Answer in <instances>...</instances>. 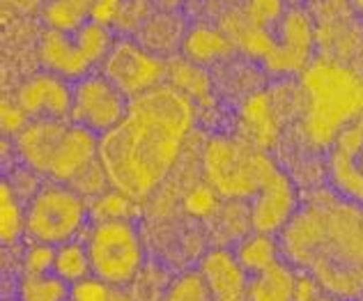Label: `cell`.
I'll use <instances>...</instances> for the list:
<instances>
[{"mask_svg": "<svg viewBox=\"0 0 363 301\" xmlns=\"http://www.w3.org/2000/svg\"><path fill=\"white\" fill-rule=\"evenodd\" d=\"M104 76L122 90L129 99L161 86L166 76V64L143 46L133 42H116L104 60Z\"/></svg>", "mask_w": 363, "mask_h": 301, "instance_id": "cell-9", "label": "cell"}, {"mask_svg": "<svg viewBox=\"0 0 363 301\" xmlns=\"http://www.w3.org/2000/svg\"><path fill=\"white\" fill-rule=\"evenodd\" d=\"M283 260L342 301L363 297V205L333 189L301 200L279 234Z\"/></svg>", "mask_w": 363, "mask_h": 301, "instance_id": "cell-2", "label": "cell"}, {"mask_svg": "<svg viewBox=\"0 0 363 301\" xmlns=\"http://www.w3.org/2000/svg\"><path fill=\"white\" fill-rule=\"evenodd\" d=\"M283 3L281 0H251L248 7V16H251V25L264 30V25L281 23L283 18Z\"/></svg>", "mask_w": 363, "mask_h": 301, "instance_id": "cell-27", "label": "cell"}, {"mask_svg": "<svg viewBox=\"0 0 363 301\" xmlns=\"http://www.w3.org/2000/svg\"><path fill=\"white\" fill-rule=\"evenodd\" d=\"M53 271L67 283H83V280L92 278V265L88 256V246L81 242H69L55 249V265Z\"/></svg>", "mask_w": 363, "mask_h": 301, "instance_id": "cell-20", "label": "cell"}, {"mask_svg": "<svg viewBox=\"0 0 363 301\" xmlns=\"http://www.w3.org/2000/svg\"><path fill=\"white\" fill-rule=\"evenodd\" d=\"M313 301H342V299H338V297H333V295H329V293H322L320 297H315Z\"/></svg>", "mask_w": 363, "mask_h": 301, "instance_id": "cell-31", "label": "cell"}, {"mask_svg": "<svg viewBox=\"0 0 363 301\" xmlns=\"http://www.w3.org/2000/svg\"><path fill=\"white\" fill-rule=\"evenodd\" d=\"M214 205H216V193L209 189V186H198V189H194L189 193V198H186V207L194 214H200V216H205L214 210Z\"/></svg>", "mask_w": 363, "mask_h": 301, "instance_id": "cell-29", "label": "cell"}, {"mask_svg": "<svg viewBox=\"0 0 363 301\" xmlns=\"http://www.w3.org/2000/svg\"><path fill=\"white\" fill-rule=\"evenodd\" d=\"M72 283L55 271L49 274H23L18 280L16 301H72Z\"/></svg>", "mask_w": 363, "mask_h": 301, "instance_id": "cell-18", "label": "cell"}, {"mask_svg": "<svg viewBox=\"0 0 363 301\" xmlns=\"http://www.w3.org/2000/svg\"><path fill=\"white\" fill-rule=\"evenodd\" d=\"M26 125H28L26 113L18 106L9 108V103L5 101L3 103V131H5V134H18V131H21Z\"/></svg>", "mask_w": 363, "mask_h": 301, "instance_id": "cell-30", "label": "cell"}, {"mask_svg": "<svg viewBox=\"0 0 363 301\" xmlns=\"http://www.w3.org/2000/svg\"><path fill=\"white\" fill-rule=\"evenodd\" d=\"M129 97L118 90L104 74H90L74 83L72 122L104 136L127 115Z\"/></svg>", "mask_w": 363, "mask_h": 301, "instance_id": "cell-8", "label": "cell"}, {"mask_svg": "<svg viewBox=\"0 0 363 301\" xmlns=\"http://www.w3.org/2000/svg\"><path fill=\"white\" fill-rule=\"evenodd\" d=\"M306 97V134L329 147L350 122L363 115V79L342 64L320 60L301 74Z\"/></svg>", "mask_w": 363, "mask_h": 301, "instance_id": "cell-3", "label": "cell"}, {"mask_svg": "<svg viewBox=\"0 0 363 301\" xmlns=\"http://www.w3.org/2000/svg\"><path fill=\"white\" fill-rule=\"evenodd\" d=\"M359 301H363V297H361V299H359Z\"/></svg>", "mask_w": 363, "mask_h": 301, "instance_id": "cell-34", "label": "cell"}, {"mask_svg": "<svg viewBox=\"0 0 363 301\" xmlns=\"http://www.w3.org/2000/svg\"><path fill=\"white\" fill-rule=\"evenodd\" d=\"M65 120H30L16 134V152L23 159V164L37 175H49L53 154L58 152L62 138L67 134Z\"/></svg>", "mask_w": 363, "mask_h": 301, "instance_id": "cell-14", "label": "cell"}, {"mask_svg": "<svg viewBox=\"0 0 363 301\" xmlns=\"http://www.w3.org/2000/svg\"><path fill=\"white\" fill-rule=\"evenodd\" d=\"M26 234V210L16 189L9 182L0 184V237L5 246H12Z\"/></svg>", "mask_w": 363, "mask_h": 301, "instance_id": "cell-21", "label": "cell"}, {"mask_svg": "<svg viewBox=\"0 0 363 301\" xmlns=\"http://www.w3.org/2000/svg\"><path fill=\"white\" fill-rule=\"evenodd\" d=\"M354 3V7H357V12H359V16H361V21H363V0H352Z\"/></svg>", "mask_w": 363, "mask_h": 301, "instance_id": "cell-32", "label": "cell"}, {"mask_svg": "<svg viewBox=\"0 0 363 301\" xmlns=\"http://www.w3.org/2000/svg\"><path fill=\"white\" fill-rule=\"evenodd\" d=\"M88 221V205L69 184L49 182L26 207V237L37 244L62 246L76 239Z\"/></svg>", "mask_w": 363, "mask_h": 301, "instance_id": "cell-6", "label": "cell"}, {"mask_svg": "<svg viewBox=\"0 0 363 301\" xmlns=\"http://www.w3.org/2000/svg\"><path fill=\"white\" fill-rule=\"evenodd\" d=\"M315 25L306 9L294 7L279 23L274 49L267 53L264 67L274 74H303L313 64Z\"/></svg>", "mask_w": 363, "mask_h": 301, "instance_id": "cell-10", "label": "cell"}, {"mask_svg": "<svg viewBox=\"0 0 363 301\" xmlns=\"http://www.w3.org/2000/svg\"><path fill=\"white\" fill-rule=\"evenodd\" d=\"M113 44L111 30L99 21H88L76 33L49 28L40 42V60L46 72L67 81L85 79L94 64L106 60Z\"/></svg>", "mask_w": 363, "mask_h": 301, "instance_id": "cell-7", "label": "cell"}, {"mask_svg": "<svg viewBox=\"0 0 363 301\" xmlns=\"http://www.w3.org/2000/svg\"><path fill=\"white\" fill-rule=\"evenodd\" d=\"M72 301H133V299L122 288L108 285L92 276L72 288Z\"/></svg>", "mask_w": 363, "mask_h": 301, "instance_id": "cell-24", "label": "cell"}, {"mask_svg": "<svg viewBox=\"0 0 363 301\" xmlns=\"http://www.w3.org/2000/svg\"><path fill=\"white\" fill-rule=\"evenodd\" d=\"M230 44H228L225 37H221L214 30H207V28H198L194 30L184 42V51L191 60L196 62H207V60H214L218 55L228 53Z\"/></svg>", "mask_w": 363, "mask_h": 301, "instance_id": "cell-22", "label": "cell"}, {"mask_svg": "<svg viewBox=\"0 0 363 301\" xmlns=\"http://www.w3.org/2000/svg\"><path fill=\"white\" fill-rule=\"evenodd\" d=\"M235 256L248 276L262 274V271H267L269 267H274L276 262L283 260L279 239H276L274 234H262V232H255L251 237H246L240 246H237Z\"/></svg>", "mask_w": 363, "mask_h": 301, "instance_id": "cell-17", "label": "cell"}, {"mask_svg": "<svg viewBox=\"0 0 363 301\" xmlns=\"http://www.w3.org/2000/svg\"><path fill=\"white\" fill-rule=\"evenodd\" d=\"M359 164H361V171H363V152H361V157H359Z\"/></svg>", "mask_w": 363, "mask_h": 301, "instance_id": "cell-33", "label": "cell"}, {"mask_svg": "<svg viewBox=\"0 0 363 301\" xmlns=\"http://www.w3.org/2000/svg\"><path fill=\"white\" fill-rule=\"evenodd\" d=\"M246 120L251 122V127L257 131L255 138L260 140V145H267L272 140V134H274V122L272 118L267 115V103L262 97H257L253 99L251 103H248V108H246Z\"/></svg>", "mask_w": 363, "mask_h": 301, "instance_id": "cell-28", "label": "cell"}, {"mask_svg": "<svg viewBox=\"0 0 363 301\" xmlns=\"http://www.w3.org/2000/svg\"><path fill=\"white\" fill-rule=\"evenodd\" d=\"M200 274L205 276L212 301H248L251 276L244 271L235 253L223 249L209 251L200 262Z\"/></svg>", "mask_w": 363, "mask_h": 301, "instance_id": "cell-15", "label": "cell"}, {"mask_svg": "<svg viewBox=\"0 0 363 301\" xmlns=\"http://www.w3.org/2000/svg\"><path fill=\"white\" fill-rule=\"evenodd\" d=\"M299 191L283 171L251 203V228L262 234H281L299 210Z\"/></svg>", "mask_w": 363, "mask_h": 301, "instance_id": "cell-13", "label": "cell"}, {"mask_svg": "<svg viewBox=\"0 0 363 301\" xmlns=\"http://www.w3.org/2000/svg\"><path fill=\"white\" fill-rule=\"evenodd\" d=\"M72 103L74 86L46 69L28 79L16 92V106L26 113L28 120H67L72 118Z\"/></svg>", "mask_w": 363, "mask_h": 301, "instance_id": "cell-12", "label": "cell"}, {"mask_svg": "<svg viewBox=\"0 0 363 301\" xmlns=\"http://www.w3.org/2000/svg\"><path fill=\"white\" fill-rule=\"evenodd\" d=\"M92 276L108 285L127 288L140 274L145 251L140 234L129 219L97 221L88 234Z\"/></svg>", "mask_w": 363, "mask_h": 301, "instance_id": "cell-5", "label": "cell"}, {"mask_svg": "<svg viewBox=\"0 0 363 301\" xmlns=\"http://www.w3.org/2000/svg\"><path fill=\"white\" fill-rule=\"evenodd\" d=\"M294 290H297V269L281 260L262 274L251 276L248 301H294Z\"/></svg>", "mask_w": 363, "mask_h": 301, "instance_id": "cell-16", "label": "cell"}, {"mask_svg": "<svg viewBox=\"0 0 363 301\" xmlns=\"http://www.w3.org/2000/svg\"><path fill=\"white\" fill-rule=\"evenodd\" d=\"M55 249L58 246L33 242V246L23 256V274H49V271H53Z\"/></svg>", "mask_w": 363, "mask_h": 301, "instance_id": "cell-26", "label": "cell"}, {"mask_svg": "<svg viewBox=\"0 0 363 301\" xmlns=\"http://www.w3.org/2000/svg\"><path fill=\"white\" fill-rule=\"evenodd\" d=\"M361 152H363V125L357 118L329 145L327 175H329V189L359 205H363V171L359 164Z\"/></svg>", "mask_w": 363, "mask_h": 301, "instance_id": "cell-11", "label": "cell"}, {"mask_svg": "<svg viewBox=\"0 0 363 301\" xmlns=\"http://www.w3.org/2000/svg\"><path fill=\"white\" fill-rule=\"evenodd\" d=\"M131 198L124 193L113 189V193H104L101 198L94 203L92 214L97 221H113V219H129L131 216Z\"/></svg>", "mask_w": 363, "mask_h": 301, "instance_id": "cell-25", "label": "cell"}, {"mask_svg": "<svg viewBox=\"0 0 363 301\" xmlns=\"http://www.w3.org/2000/svg\"><path fill=\"white\" fill-rule=\"evenodd\" d=\"M99 0H51L46 7V21L53 30L76 33L88 23Z\"/></svg>", "mask_w": 363, "mask_h": 301, "instance_id": "cell-19", "label": "cell"}, {"mask_svg": "<svg viewBox=\"0 0 363 301\" xmlns=\"http://www.w3.org/2000/svg\"><path fill=\"white\" fill-rule=\"evenodd\" d=\"M161 301H212V293L205 283V276L198 271H189V274L179 276L173 285L168 288Z\"/></svg>", "mask_w": 363, "mask_h": 301, "instance_id": "cell-23", "label": "cell"}, {"mask_svg": "<svg viewBox=\"0 0 363 301\" xmlns=\"http://www.w3.org/2000/svg\"><path fill=\"white\" fill-rule=\"evenodd\" d=\"M194 122L191 97L175 86L161 83L129 99L120 125L99 136L108 184L133 203L145 200L173 171Z\"/></svg>", "mask_w": 363, "mask_h": 301, "instance_id": "cell-1", "label": "cell"}, {"mask_svg": "<svg viewBox=\"0 0 363 301\" xmlns=\"http://www.w3.org/2000/svg\"><path fill=\"white\" fill-rule=\"evenodd\" d=\"M203 173L207 186L221 198L253 200L281 173V168L262 152V147L248 140L216 136L205 145Z\"/></svg>", "mask_w": 363, "mask_h": 301, "instance_id": "cell-4", "label": "cell"}]
</instances>
